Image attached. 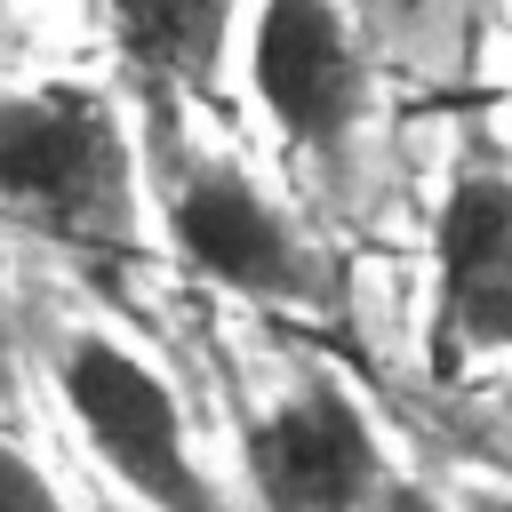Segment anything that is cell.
Wrapping results in <instances>:
<instances>
[{
	"instance_id": "cell-1",
	"label": "cell",
	"mask_w": 512,
	"mask_h": 512,
	"mask_svg": "<svg viewBox=\"0 0 512 512\" xmlns=\"http://www.w3.org/2000/svg\"><path fill=\"white\" fill-rule=\"evenodd\" d=\"M0 216L80 256L136 248V144L80 80L0 96Z\"/></svg>"
},
{
	"instance_id": "cell-2",
	"label": "cell",
	"mask_w": 512,
	"mask_h": 512,
	"mask_svg": "<svg viewBox=\"0 0 512 512\" xmlns=\"http://www.w3.org/2000/svg\"><path fill=\"white\" fill-rule=\"evenodd\" d=\"M56 384H64V408H72L80 440L96 448V464L136 504H152V512H224L216 480L192 456L184 408H176V392L160 384L152 360H136L104 328H80L56 352Z\"/></svg>"
},
{
	"instance_id": "cell-3",
	"label": "cell",
	"mask_w": 512,
	"mask_h": 512,
	"mask_svg": "<svg viewBox=\"0 0 512 512\" xmlns=\"http://www.w3.org/2000/svg\"><path fill=\"white\" fill-rule=\"evenodd\" d=\"M240 472L256 488V512H368L392 480L368 408L328 376H304L264 416H248Z\"/></svg>"
},
{
	"instance_id": "cell-4",
	"label": "cell",
	"mask_w": 512,
	"mask_h": 512,
	"mask_svg": "<svg viewBox=\"0 0 512 512\" xmlns=\"http://www.w3.org/2000/svg\"><path fill=\"white\" fill-rule=\"evenodd\" d=\"M512 352V168L464 160L432 224V368Z\"/></svg>"
},
{
	"instance_id": "cell-5",
	"label": "cell",
	"mask_w": 512,
	"mask_h": 512,
	"mask_svg": "<svg viewBox=\"0 0 512 512\" xmlns=\"http://www.w3.org/2000/svg\"><path fill=\"white\" fill-rule=\"evenodd\" d=\"M248 88L296 152H336L368 112V72L336 0H264L248 32Z\"/></svg>"
},
{
	"instance_id": "cell-6",
	"label": "cell",
	"mask_w": 512,
	"mask_h": 512,
	"mask_svg": "<svg viewBox=\"0 0 512 512\" xmlns=\"http://www.w3.org/2000/svg\"><path fill=\"white\" fill-rule=\"evenodd\" d=\"M168 240H176V256L200 280H216V288H232L248 304H312L320 296L296 224L240 168H224V160H200V168L176 176V192H168Z\"/></svg>"
},
{
	"instance_id": "cell-7",
	"label": "cell",
	"mask_w": 512,
	"mask_h": 512,
	"mask_svg": "<svg viewBox=\"0 0 512 512\" xmlns=\"http://www.w3.org/2000/svg\"><path fill=\"white\" fill-rule=\"evenodd\" d=\"M104 16H112V40H120L136 88L152 96V112H176L184 96L216 88L240 0H104Z\"/></svg>"
},
{
	"instance_id": "cell-8",
	"label": "cell",
	"mask_w": 512,
	"mask_h": 512,
	"mask_svg": "<svg viewBox=\"0 0 512 512\" xmlns=\"http://www.w3.org/2000/svg\"><path fill=\"white\" fill-rule=\"evenodd\" d=\"M0 512H72L64 496H56V480L16 448V432L0 424Z\"/></svg>"
},
{
	"instance_id": "cell-9",
	"label": "cell",
	"mask_w": 512,
	"mask_h": 512,
	"mask_svg": "<svg viewBox=\"0 0 512 512\" xmlns=\"http://www.w3.org/2000/svg\"><path fill=\"white\" fill-rule=\"evenodd\" d=\"M368 512H448V504H440V496H432V488H416V480H384V488H376V504H368Z\"/></svg>"
},
{
	"instance_id": "cell-10",
	"label": "cell",
	"mask_w": 512,
	"mask_h": 512,
	"mask_svg": "<svg viewBox=\"0 0 512 512\" xmlns=\"http://www.w3.org/2000/svg\"><path fill=\"white\" fill-rule=\"evenodd\" d=\"M456 512H512L504 496H472V504H456Z\"/></svg>"
},
{
	"instance_id": "cell-11",
	"label": "cell",
	"mask_w": 512,
	"mask_h": 512,
	"mask_svg": "<svg viewBox=\"0 0 512 512\" xmlns=\"http://www.w3.org/2000/svg\"><path fill=\"white\" fill-rule=\"evenodd\" d=\"M72 8H96V0H72Z\"/></svg>"
}]
</instances>
